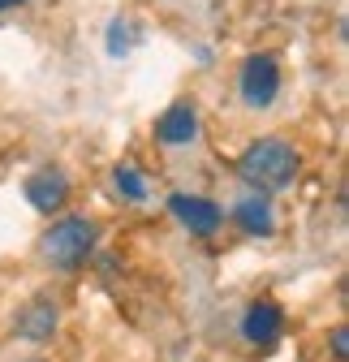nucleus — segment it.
<instances>
[{
	"label": "nucleus",
	"instance_id": "f257e3e1",
	"mask_svg": "<svg viewBox=\"0 0 349 362\" xmlns=\"http://www.w3.org/2000/svg\"><path fill=\"white\" fill-rule=\"evenodd\" d=\"M297 151L285 143V139H259L242 151L237 160V177L246 181V186L254 194H272V190H285L293 186V177H297Z\"/></svg>",
	"mask_w": 349,
	"mask_h": 362
},
{
	"label": "nucleus",
	"instance_id": "f03ea898",
	"mask_svg": "<svg viewBox=\"0 0 349 362\" xmlns=\"http://www.w3.org/2000/svg\"><path fill=\"white\" fill-rule=\"evenodd\" d=\"M95 242H100V224L95 220H86V216H61L52 229L43 233L39 250H43V259H48L52 267L78 272L86 259H91Z\"/></svg>",
	"mask_w": 349,
	"mask_h": 362
},
{
	"label": "nucleus",
	"instance_id": "7ed1b4c3",
	"mask_svg": "<svg viewBox=\"0 0 349 362\" xmlns=\"http://www.w3.org/2000/svg\"><path fill=\"white\" fill-rule=\"evenodd\" d=\"M237 90H242L246 108H272L276 95H280V65H276V57L272 52L246 57L242 78H237Z\"/></svg>",
	"mask_w": 349,
	"mask_h": 362
},
{
	"label": "nucleus",
	"instance_id": "20e7f679",
	"mask_svg": "<svg viewBox=\"0 0 349 362\" xmlns=\"http://www.w3.org/2000/svg\"><path fill=\"white\" fill-rule=\"evenodd\" d=\"M285 337V310L272 298H254L242 315V341L254 349H272Z\"/></svg>",
	"mask_w": 349,
	"mask_h": 362
},
{
	"label": "nucleus",
	"instance_id": "39448f33",
	"mask_svg": "<svg viewBox=\"0 0 349 362\" xmlns=\"http://www.w3.org/2000/svg\"><path fill=\"white\" fill-rule=\"evenodd\" d=\"M168 211L177 216L194 238H215V233H220V224H225L220 203H211L207 194H172L168 199Z\"/></svg>",
	"mask_w": 349,
	"mask_h": 362
},
{
	"label": "nucleus",
	"instance_id": "423d86ee",
	"mask_svg": "<svg viewBox=\"0 0 349 362\" xmlns=\"http://www.w3.org/2000/svg\"><path fill=\"white\" fill-rule=\"evenodd\" d=\"M26 203L43 216H52L69 203V177L61 168H35L26 177Z\"/></svg>",
	"mask_w": 349,
	"mask_h": 362
},
{
	"label": "nucleus",
	"instance_id": "0eeeda50",
	"mask_svg": "<svg viewBox=\"0 0 349 362\" xmlns=\"http://www.w3.org/2000/svg\"><path fill=\"white\" fill-rule=\"evenodd\" d=\"M155 139L164 147H190L199 139V108L190 100H177L168 104L160 117H155Z\"/></svg>",
	"mask_w": 349,
	"mask_h": 362
},
{
	"label": "nucleus",
	"instance_id": "6e6552de",
	"mask_svg": "<svg viewBox=\"0 0 349 362\" xmlns=\"http://www.w3.org/2000/svg\"><path fill=\"white\" fill-rule=\"evenodd\" d=\"M57 324H61V310H57V302L52 298H35V302H26L22 310H18V337L22 341H30V345H48L52 337H57Z\"/></svg>",
	"mask_w": 349,
	"mask_h": 362
},
{
	"label": "nucleus",
	"instance_id": "1a4fd4ad",
	"mask_svg": "<svg viewBox=\"0 0 349 362\" xmlns=\"http://www.w3.org/2000/svg\"><path fill=\"white\" fill-rule=\"evenodd\" d=\"M233 220H237V229L250 233V238H272L276 233V211H272L268 194H246L233 207Z\"/></svg>",
	"mask_w": 349,
	"mask_h": 362
},
{
	"label": "nucleus",
	"instance_id": "9d476101",
	"mask_svg": "<svg viewBox=\"0 0 349 362\" xmlns=\"http://www.w3.org/2000/svg\"><path fill=\"white\" fill-rule=\"evenodd\" d=\"M112 181H117V190L129 199V203H143L147 199V177L138 164H117L112 168Z\"/></svg>",
	"mask_w": 349,
	"mask_h": 362
},
{
	"label": "nucleus",
	"instance_id": "9b49d317",
	"mask_svg": "<svg viewBox=\"0 0 349 362\" xmlns=\"http://www.w3.org/2000/svg\"><path fill=\"white\" fill-rule=\"evenodd\" d=\"M129 30L134 26H129L125 18H112V26H108V57H125L129 52V39H134Z\"/></svg>",
	"mask_w": 349,
	"mask_h": 362
},
{
	"label": "nucleus",
	"instance_id": "f8f14e48",
	"mask_svg": "<svg viewBox=\"0 0 349 362\" xmlns=\"http://www.w3.org/2000/svg\"><path fill=\"white\" fill-rule=\"evenodd\" d=\"M332 354H336V362H345V358H349V328H345V324H336V328H332Z\"/></svg>",
	"mask_w": 349,
	"mask_h": 362
},
{
	"label": "nucleus",
	"instance_id": "ddd939ff",
	"mask_svg": "<svg viewBox=\"0 0 349 362\" xmlns=\"http://www.w3.org/2000/svg\"><path fill=\"white\" fill-rule=\"evenodd\" d=\"M13 5H22V0H0V13H5V9H13Z\"/></svg>",
	"mask_w": 349,
	"mask_h": 362
}]
</instances>
